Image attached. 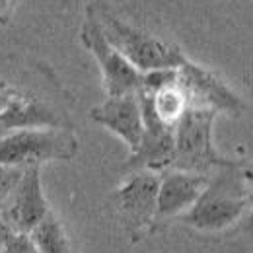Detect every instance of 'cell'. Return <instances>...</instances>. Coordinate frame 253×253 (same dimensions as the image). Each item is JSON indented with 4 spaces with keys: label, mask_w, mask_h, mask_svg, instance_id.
<instances>
[{
    "label": "cell",
    "mask_w": 253,
    "mask_h": 253,
    "mask_svg": "<svg viewBox=\"0 0 253 253\" xmlns=\"http://www.w3.org/2000/svg\"><path fill=\"white\" fill-rule=\"evenodd\" d=\"M88 10L99 22L107 41L140 74H148L154 70H177L181 64L187 63V57L177 45L128 26L105 6H88Z\"/></svg>",
    "instance_id": "cell-1"
},
{
    "label": "cell",
    "mask_w": 253,
    "mask_h": 253,
    "mask_svg": "<svg viewBox=\"0 0 253 253\" xmlns=\"http://www.w3.org/2000/svg\"><path fill=\"white\" fill-rule=\"evenodd\" d=\"M253 207L252 179L248 173L244 177L236 173L220 175L201 195V199L193 205L189 212H185L179 220L191 230L201 234H218L238 222L250 212Z\"/></svg>",
    "instance_id": "cell-2"
},
{
    "label": "cell",
    "mask_w": 253,
    "mask_h": 253,
    "mask_svg": "<svg viewBox=\"0 0 253 253\" xmlns=\"http://www.w3.org/2000/svg\"><path fill=\"white\" fill-rule=\"evenodd\" d=\"M76 154L78 138L64 126L18 128L0 140V166L41 168L47 162H70Z\"/></svg>",
    "instance_id": "cell-3"
},
{
    "label": "cell",
    "mask_w": 253,
    "mask_h": 253,
    "mask_svg": "<svg viewBox=\"0 0 253 253\" xmlns=\"http://www.w3.org/2000/svg\"><path fill=\"white\" fill-rule=\"evenodd\" d=\"M216 115L218 113L211 109L187 107L175 125V156L171 169L207 175V171L212 168H242L240 162L222 158L214 148L212 126Z\"/></svg>",
    "instance_id": "cell-4"
},
{
    "label": "cell",
    "mask_w": 253,
    "mask_h": 253,
    "mask_svg": "<svg viewBox=\"0 0 253 253\" xmlns=\"http://www.w3.org/2000/svg\"><path fill=\"white\" fill-rule=\"evenodd\" d=\"M80 41L92 53V57L99 66L103 90L107 97L136 94L140 90L142 74L107 41V37L101 32L99 22L90 10L86 12V20L80 30Z\"/></svg>",
    "instance_id": "cell-5"
},
{
    "label": "cell",
    "mask_w": 253,
    "mask_h": 253,
    "mask_svg": "<svg viewBox=\"0 0 253 253\" xmlns=\"http://www.w3.org/2000/svg\"><path fill=\"white\" fill-rule=\"evenodd\" d=\"M158 189L160 173L136 169L126 175L113 195L115 207L132 242H138L152 228H156Z\"/></svg>",
    "instance_id": "cell-6"
},
{
    "label": "cell",
    "mask_w": 253,
    "mask_h": 253,
    "mask_svg": "<svg viewBox=\"0 0 253 253\" xmlns=\"http://www.w3.org/2000/svg\"><path fill=\"white\" fill-rule=\"evenodd\" d=\"M142 107L144 119V134L136 152H132L125 162V169H148V171H168L171 169L173 156H175V126L162 123L158 115L152 109L150 95L142 90L136 92Z\"/></svg>",
    "instance_id": "cell-7"
},
{
    "label": "cell",
    "mask_w": 253,
    "mask_h": 253,
    "mask_svg": "<svg viewBox=\"0 0 253 253\" xmlns=\"http://www.w3.org/2000/svg\"><path fill=\"white\" fill-rule=\"evenodd\" d=\"M51 212L41 185V168H26L18 185L0 211V226L14 234H32Z\"/></svg>",
    "instance_id": "cell-8"
},
{
    "label": "cell",
    "mask_w": 253,
    "mask_h": 253,
    "mask_svg": "<svg viewBox=\"0 0 253 253\" xmlns=\"http://www.w3.org/2000/svg\"><path fill=\"white\" fill-rule=\"evenodd\" d=\"M177 84L187 97L189 107L211 109L216 113L226 111L232 115H240L246 107L236 92L230 90L214 72L191 63L189 59L177 68Z\"/></svg>",
    "instance_id": "cell-9"
},
{
    "label": "cell",
    "mask_w": 253,
    "mask_h": 253,
    "mask_svg": "<svg viewBox=\"0 0 253 253\" xmlns=\"http://www.w3.org/2000/svg\"><path fill=\"white\" fill-rule=\"evenodd\" d=\"M209 185H211V179L209 175H203V173H191V171H181V169L162 171L156 226L158 222L181 218L185 212H189Z\"/></svg>",
    "instance_id": "cell-10"
},
{
    "label": "cell",
    "mask_w": 253,
    "mask_h": 253,
    "mask_svg": "<svg viewBox=\"0 0 253 253\" xmlns=\"http://www.w3.org/2000/svg\"><path fill=\"white\" fill-rule=\"evenodd\" d=\"M90 119L117 134L132 152L140 146L144 134V119L138 94L107 97L103 103L90 109Z\"/></svg>",
    "instance_id": "cell-11"
},
{
    "label": "cell",
    "mask_w": 253,
    "mask_h": 253,
    "mask_svg": "<svg viewBox=\"0 0 253 253\" xmlns=\"http://www.w3.org/2000/svg\"><path fill=\"white\" fill-rule=\"evenodd\" d=\"M30 238L39 253H74L68 232L59 216L53 214V211L41 220V224H37Z\"/></svg>",
    "instance_id": "cell-12"
},
{
    "label": "cell",
    "mask_w": 253,
    "mask_h": 253,
    "mask_svg": "<svg viewBox=\"0 0 253 253\" xmlns=\"http://www.w3.org/2000/svg\"><path fill=\"white\" fill-rule=\"evenodd\" d=\"M144 92V90H142ZM150 95L152 101V109L158 115V119L162 123L169 126H175L177 121L181 119V115L187 111V97L181 92L177 80L173 84H168L164 88H160L156 92H146Z\"/></svg>",
    "instance_id": "cell-13"
},
{
    "label": "cell",
    "mask_w": 253,
    "mask_h": 253,
    "mask_svg": "<svg viewBox=\"0 0 253 253\" xmlns=\"http://www.w3.org/2000/svg\"><path fill=\"white\" fill-rule=\"evenodd\" d=\"M0 253H39L28 234H14L2 228Z\"/></svg>",
    "instance_id": "cell-14"
},
{
    "label": "cell",
    "mask_w": 253,
    "mask_h": 253,
    "mask_svg": "<svg viewBox=\"0 0 253 253\" xmlns=\"http://www.w3.org/2000/svg\"><path fill=\"white\" fill-rule=\"evenodd\" d=\"M24 169L22 168H12V166H0V211L4 209L8 197L12 195L14 187L18 185Z\"/></svg>",
    "instance_id": "cell-15"
},
{
    "label": "cell",
    "mask_w": 253,
    "mask_h": 253,
    "mask_svg": "<svg viewBox=\"0 0 253 253\" xmlns=\"http://www.w3.org/2000/svg\"><path fill=\"white\" fill-rule=\"evenodd\" d=\"M14 88H8V86H2L0 84V119L6 115V111L10 109L12 105V97H14Z\"/></svg>",
    "instance_id": "cell-16"
},
{
    "label": "cell",
    "mask_w": 253,
    "mask_h": 253,
    "mask_svg": "<svg viewBox=\"0 0 253 253\" xmlns=\"http://www.w3.org/2000/svg\"><path fill=\"white\" fill-rule=\"evenodd\" d=\"M14 8V0H0V24H6L10 20Z\"/></svg>",
    "instance_id": "cell-17"
},
{
    "label": "cell",
    "mask_w": 253,
    "mask_h": 253,
    "mask_svg": "<svg viewBox=\"0 0 253 253\" xmlns=\"http://www.w3.org/2000/svg\"><path fill=\"white\" fill-rule=\"evenodd\" d=\"M248 230L253 232V207H252V211H250V218H248Z\"/></svg>",
    "instance_id": "cell-18"
},
{
    "label": "cell",
    "mask_w": 253,
    "mask_h": 253,
    "mask_svg": "<svg viewBox=\"0 0 253 253\" xmlns=\"http://www.w3.org/2000/svg\"><path fill=\"white\" fill-rule=\"evenodd\" d=\"M8 132H10V130H8L6 126H4V125H0V140H2V138H4V136H6Z\"/></svg>",
    "instance_id": "cell-19"
},
{
    "label": "cell",
    "mask_w": 253,
    "mask_h": 253,
    "mask_svg": "<svg viewBox=\"0 0 253 253\" xmlns=\"http://www.w3.org/2000/svg\"><path fill=\"white\" fill-rule=\"evenodd\" d=\"M0 240H2V226H0Z\"/></svg>",
    "instance_id": "cell-20"
}]
</instances>
